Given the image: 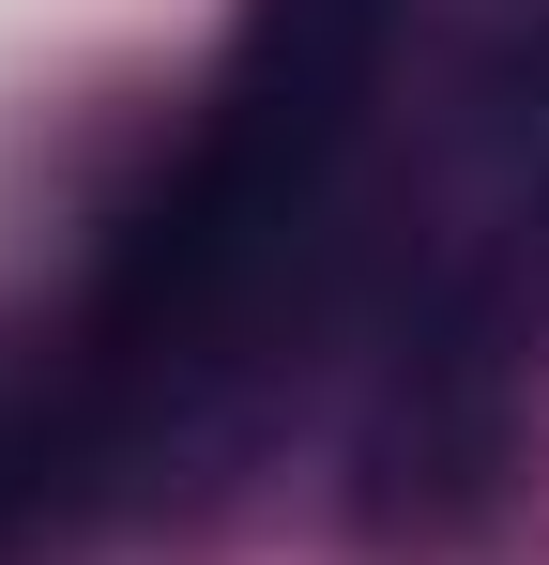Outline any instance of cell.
Listing matches in <instances>:
<instances>
[{
    "label": "cell",
    "instance_id": "6da1fadb",
    "mask_svg": "<svg viewBox=\"0 0 549 565\" xmlns=\"http://www.w3.org/2000/svg\"><path fill=\"white\" fill-rule=\"evenodd\" d=\"M381 31H397V0H260L245 15L183 169L153 184V214L122 230V260L92 290V397H169V382L229 367V337H260V306L290 290V260L321 245L366 153Z\"/></svg>",
    "mask_w": 549,
    "mask_h": 565
}]
</instances>
